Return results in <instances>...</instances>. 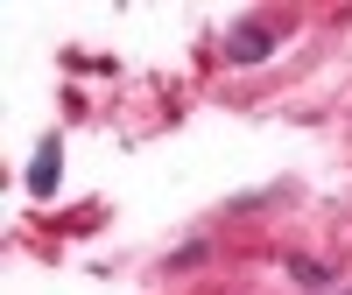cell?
<instances>
[{
	"instance_id": "cell-1",
	"label": "cell",
	"mask_w": 352,
	"mask_h": 295,
	"mask_svg": "<svg viewBox=\"0 0 352 295\" xmlns=\"http://www.w3.org/2000/svg\"><path fill=\"white\" fill-rule=\"evenodd\" d=\"M268 49H275V28L261 21V14H247V21L232 28V36H226V56H232V64H261Z\"/></svg>"
},
{
	"instance_id": "cell-2",
	"label": "cell",
	"mask_w": 352,
	"mask_h": 295,
	"mask_svg": "<svg viewBox=\"0 0 352 295\" xmlns=\"http://www.w3.org/2000/svg\"><path fill=\"white\" fill-rule=\"evenodd\" d=\"M56 176H64V148L43 141V148H36V162H28V197H50V190H56Z\"/></svg>"
}]
</instances>
